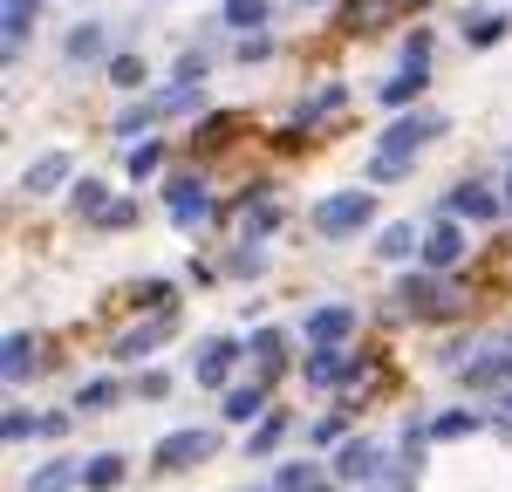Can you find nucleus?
I'll list each match as a JSON object with an SVG mask.
<instances>
[{"label": "nucleus", "instance_id": "obj_25", "mask_svg": "<svg viewBox=\"0 0 512 492\" xmlns=\"http://www.w3.org/2000/svg\"><path fill=\"white\" fill-rule=\"evenodd\" d=\"M321 486H328V472H321V465H287V472L274 479V492H321Z\"/></svg>", "mask_w": 512, "mask_h": 492}, {"label": "nucleus", "instance_id": "obj_29", "mask_svg": "<svg viewBox=\"0 0 512 492\" xmlns=\"http://www.w3.org/2000/svg\"><path fill=\"white\" fill-rule=\"evenodd\" d=\"M342 103H349V89H342V82H328V89H315V96L301 103V123L321 117V110H342Z\"/></svg>", "mask_w": 512, "mask_h": 492}, {"label": "nucleus", "instance_id": "obj_19", "mask_svg": "<svg viewBox=\"0 0 512 492\" xmlns=\"http://www.w3.org/2000/svg\"><path fill=\"white\" fill-rule=\"evenodd\" d=\"M246 356L260 369H280L287 363V335H280V328H253V335H246Z\"/></svg>", "mask_w": 512, "mask_h": 492}, {"label": "nucleus", "instance_id": "obj_31", "mask_svg": "<svg viewBox=\"0 0 512 492\" xmlns=\"http://www.w3.org/2000/svg\"><path fill=\"white\" fill-rule=\"evenodd\" d=\"M472 424H478L472 410H444V417H431V438H465Z\"/></svg>", "mask_w": 512, "mask_h": 492}, {"label": "nucleus", "instance_id": "obj_12", "mask_svg": "<svg viewBox=\"0 0 512 492\" xmlns=\"http://www.w3.org/2000/svg\"><path fill=\"white\" fill-rule=\"evenodd\" d=\"M403 301H410V308H424V315H451V308H458V294H451V287H437L431 274H410V281H403Z\"/></svg>", "mask_w": 512, "mask_h": 492}, {"label": "nucleus", "instance_id": "obj_40", "mask_svg": "<svg viewBox=\"0 0 512 492\" xmlns=\"http://www.w3.org/2000/svg\"><path fill=\"white\" fill-rule=\"evenodd\" d=\"M506 199H512V178H506Z\"/></svg>", "mask_w": 512, "mask_h": 492}, {"label": "nucleus", "instance_id": "obj_14", "mask_svg": "<svg viewBox=\"0 0 512 492\" xmlns=\"http://www.w3.org/2000/svg\"><path fill=\"white\" fill-rule=\"evenodd\" d=\"M28 369H35V335H28V328H14V335L0 342V376H7V383H21Z\"/></svg>", "mask_w": 512, "mask_h": 492}, {"label": "nucleus", "instance_id": "obj_32", "mask_svg": "<svg viewBox=\"0 0 512 492\" xmlns=\"http://www.w3.org/2000/svg\"><path fill=\"white\" fill-rule=\"evenodd\" d=\"M0 431H7V445H21V438H35V431H41V417H28V410H7V417H0Z\"/></svg>", "mask_w": 512, "mask_h": 492}, {"label": "nucleus", "instance_id": "obj_18", "mask_svg": "<svg viewBox=\"0 0 512 492\" xmlns=\"http://www.w3.org/2000/svg\"><path fill=\"white\" fill-rule=\"evenodd\" d=\"M82 486H89V492L123 486V458H117V451H96V458H82Z\"/></svg>", "mask_w": 512, "mask_h": 492}, {"label": "nucleus", "instance_id": "obj_4", "mask_svg": "<svg viewBox=\"0 0 512 492\" xmlns=\"http://www.w3.org/2000/svg\"><path fill=\"white\" fill-rule=\"evenodd\" d=\"M355 376H362V356H349L342 342H321L315 356H308V383H315V390H342Z\"/></svg>", "mask_w": 512, "mask_h": 492}, {"label": "nucleus", "instance_id": "obj_7", "mask_svg": "<svg viewBox=\"0 0 512 492\" xmlns=\"http://www.w3.org/2000/svg\"><path fill=\"white\" fill-rule=\"evenodd\" d=\"M437 130H444L437 110H424V117H396L390 137H383V158H417V144H431Z\"/></svg>", "mask_w": 512, "mask_h": 492}, {"label": "nucleus", "instance_id": "obj_20", "mask_svg": "<svg viewBox=\"0 0 512 492\" xmlns=\"http://www.w3.org/2000/svg\"><path fill=\"white\" fill-rule=\"evenodd\" d=\"M280 438H287V410H267V417L253 424V438H246V451H253V458H267V451H280Z\"/></svg>", "mask_w": 512, "mask_h": 492}, {"label": "nucleus", "instance_id": "obj_34", "mask_svg": "<svg viewBox=\"0 0 512 492\" xmlns=\"http://www.w3.org/2000/svg\"><path fill=\"white\" fill-rule=\"evenodd\" d=\"M260 267H267V253H260V246H246V253H233V260H226V274H239V281H253Z\"/></svg>", "mask_w": 512, "mask_h": 492}, {"label": "nucleus", "instance_id": "obj_16", "mask_svg": "<svg viewBox=\"0 0 512 492\" xmlns=\"http://www.w3.org/2000/svg\"><path fill=\"white\" fill-rule=\"evenodd\" d=\"M376 465H383V451L369 445V438H355V445H342V458H335V479H376Z\"/></svg>", "mask_w": 512, "mask_h": 492}, {"label": "nucleus", "instance_id": "obj_38", "mask_svg": "<svg viewBox=\"0 0 512 492\" xmlns=\"http://www.w3.org/2000/svg\"><path fill=\"white\" fill-rule=\"evenodd\" d=\"M233 137V117H205L198 123V144H226Z\"/></svg>", "mask_w": 512, "mask_h": 492}, {"label": "nucleus", "instance_id": "obj_21", "mask_svg": "<svg viewBox=\"0 0 512 492\" xmlns=\"http://www.w3.org/2000/svg\"><path fill=\"white\" fill-rule=\"evenodd\" d=\"M506 28H512V14H472L465 21V41L472 48H492V41H506Z\"/></svg>", "mask_w": 512, "mask_h": 492}, {"label": "nucleus", "instance_id": "obj_39", "mask_svg": "<svg viewBox=\"0 0 512 492\" xmlns=\"http://www.w3.org/2000/svg\"><path fill=\"white\" fill-rule=\"evenodd\" d=\"M267 55H274V41H267V35H246V41H239V62H267Z\"/></svg>", "mask_w": 512, "mask_h": 492}, {"label": "nucleus", "instance_id": "obj_37", "mask_svg": "<svg viewBox=\"0 0 512 492\" xmlns=\"http://www.w3.org/2000/svg\"><path fill=\"white\" fill-rule=\"evenodd\" d=\"M403 62H431V28H410V41H403Z\"/></svg>", "mask_w": 512, "mask_h": 492}, {"label": "nucleus", "instance_id": "obj_36", "mask_svg": "<svg viewBox=\"0 0 512 492\" xmlns=\"http://www.w3.org/2000/svg\"><path fill=\"white\" fill-rule=\"evenodd\" d=\"M403 171H410V158H383V151H376V164H369L376 185H390V178H403Z\"/></svg>", "mask_w": 512, "mask_h": 492}, {"label": "nucleus", "instance_id": "obj_8", "mask_svg": "<svg viewBox=\"0 0 512 492\" xmlns=\"http://www.w3.org/2000/svg\"><path fill=\"white\" fill-rule=\"evenodd\" d=\"M69 178H76V158H69V151H48V158H35L21 171V192H28V199H48V192L69 185Z\"/></svg>", "mask_w": 512, "mask_h": 492}, {"label": "nucleus", "instance_id": "obj_3", "mask_svg": "<svg viewBox=\"0 0 512 492\" xmlns=\"http://www.w3.org/2000/svg\"><path fill=\"white\" fill-rule=\"evenodd\" d=\"M164 212H171L178 226H205V219L219 212V199L205 192V178H164Z\"/></svg>", "mask_w": 512, "mask_h": 492}, {"label": "nucleus", "instance_id": "obj_22", "mask_svg": "<svg viewBox=\"0 0 512 492\" xmlns=\"http://www.w3.org/2000/svg\"><path fill=\"white\" fill-rule=\"evenodd\" d=\"M82 219H103L110 212V185H96V178H76V199H69Z\"/></svg>", "mask_w": 512, "mask_h": 492}, {"label": "nucleus", "instance_id": "obj_35", "mask_svg": "<svg viewBox=\"0 0 512 492\" xmlns=\"http://www.w3.org/2000/svg\"><path fill=\"white\" fill-rule=\"evenodd\" d=\"M137 397H151V404L171 397V376H164V369H144V376H137Z\"/></svg>", "mask_w": 512, "mask_h": 492}, {"label": "nucleus", "instance_id": "obj_6", "mask_svg": "<svg viewBox=\"0 0 512 492\" xmlns=\"http://www.w3.org/2000/svg\"><path fill=\"white\" fill-rule=\"evenodd\" d=\"M417 253H424V267H431V274L458 267V260H465V233H458V219H451V212H437V226L424 233V246H417Z\"/></svg>", "mask_w": 512, "mask_h": 492}, {"label": "nucleus", "instance_id": "obj_24", "mask_svg": "<svg viewBox=\"0 0 512 492\" xmlns=\"http://www.w3.org/2000/svg\"><path fill=\"white\" fill-rule=\"evenodd\" d=\"M417 233H410V226H383V233H376V253H383V260H410V253H417Z\"/></svg>", "mask_w": 512, "mask_h": 492}, {"label": "nucleus", "instance_id": "obj_17", "mask_svg": "<svg viewBox=\"0 0 512 492\" xmlns=\"http://www.w3.org/2000/svg\"><path fill=\"white\" fill-rule=\"evenodd\" d=\"M82 486V465H69V458H48L41 472H28V492H76Z\"/></svg>", "mask_w": 512, "mask_h": 492}, {"label": "nucleus", "instance_id": "obj_2", "mask_svg": "<svg viewBox=\"0 0 512 492\" xmlns=\"http://www.w3.org/2000/svg\"><path fill=\"white\" fill-rule=\"evenodd\" d=\"M212 451H219L212 431H164L158 451H151V465H158V472H185V465H205Z\"/></svg>", "mask_w": 512, "mask_h": 492}, {"label": "nucleus", "instance_id": "obj_26", "mask_svg": "<svg viewBox=\"0 0 512 492\" xmlns=\"http://www.w3.org/2000/svg\"><path fill=\"white\" fill-rule=\"evenodd\" d=\"M117 397H123L117 376H96V383H82V390H76V410H103V404H117Z\"/></svg>", "mask_w": 512, "mask_h": 492}, {"label": "nucleus", "instance_id": "obj_9", "mask_svg": "<svg viewBox=\"0 0 512 492\" xmlns=\"http://www.w3.org/2000/svg\"><path fill=\"white\" fill-rule=\"evenodd\" d=\"M171 328H178V308H164V315H151V322H137L130 335H117V363H130V356H151L158 342H171Z\"/></svg>", "mask_w": 512, "mask_h": 492}, {"label": "nucleus", "instance_id": "obj_30", "mask_svg": "<svg viewBox=\"0 0 512 492\" xmlns=\"http://www.w3.org/2000/svg\"><path fill=\"white\" fill-rule=\"evenodd\" d=\"M110 82L117 89H144V62L137 55H110Z\"/></svg>", "mask_w": 512, "mask_h": 492}, {"label": "nucleus", "instance_id": "obj_27", "mask_svg": "<svg viewBox=\"0 0 512 492\" xmlns=\"http://www.w3.org/2000/svg\"><path fill=\"white\" fill-rule=\"evenodd\" d=\"M96 55H103V28H96V21H82L76 35H69V62H96Z\"/></svg>", "mask_w": 512, "mask_h": 492}, {"label": "nucleus", "instance_id": "obj_33", "mask_svg": "<svg viewBox=\"0 0 512 492\" xmlns=\"http://www.w3.org/2000/svg\"><path fill=\"white\" fill-rule=\"evenodd\" d=\"M308 438H315L321 451H328V445H342V438H349V417H342V410H335V417H321V424L308 431Z\"/></svg>", "mask_w": 512, "mask_h": 492}, {"label": "nucleus", "instance_id": "obj_11", "mask_svg": "<svg viewBox=\"0 0 512 492\" xmlns=\"http://www.w3.org/2000/svg\"><path fill=\"white\" fill-rule=\"evenodd\" d=\"M444 212H451V219H499V192H492V185H458V192H444Z\"/></svg>", "mask_w": 512, "mask_h": 492}, {"label": "nucleus", "instance_id": "obj_41", "mask_svg": "<svg viewBox=\"0 0 512 492\" xmlns=\"http://www.w3.org/2000/svg\"><path fill=\"white\" fill-rule=\"evenodd\" d=\"M267 492H274V486H267Z\"/></svg>", "mask_w": 512, "mask_h": 492}, {"label": "nucleus", "instance_id": "obj_13", "mask_svg": "<svg viewBox=\"0 0 512 492\" xmlns=\"http://www.w3.org/2000/svg\"><path fill=\"white\" fill-rule=\"evenodd\" d=\"M267 417V390L260 383H233L226 390V424H260Z\"/></svg>", "mask_w": 512, "mask_h": 492}, {"label": "nucleus", "instance_id": "obj_28", "mask_svg": "<svg viewBox=\"0 0 512 492\" xmlns=\"http://www.w3.org/2000/svg\"><path fill=\"white\" fill-rule=\"evenodd\" d=\"M158 164H164V144H158V137H144V144H130V178H151Z\"/></svg>", "mask_w": 512, "mask_h": 492}, {"label": "nucleus", "instance_id": "obj_15", "mask_svg": "<svg viewBox=\"0 0 512 492\" xmlns=\"http://www.w3.org/2000/svg\"><path fill=\"white\" fill-rule=\"evenodd\" d=\"M308 335H315V342H349L355 308H342V301H335V308H315V315H308Z\"/></svg>", "mask_w": 512, "mask_h": 492}, {"label": "nucleus", "instance_id": "obj_10", "mask_svg": "<svg viewBox=\"0 0 512 492\" xmlns=\"http://www.w3.org/2000/svg\"><path fill=\"white\" fill-rule=\"evenodd\" d=\"M424 89H431V69H424V62H403V69L376 89V103H383V110H403V103H417Z\"/></svg>", "mask_w": 512, "mask_h": 492}, {"label": "nucleus", "instance_id": "obj_5", "mask_svg": "<svg viewBox=\"0 0 512 492\" xmlns=\"http://www.w3.org/2000/svg\"><path fill=\"white\" fill-rule=\"evenodd\" d=\"M239 356H246V342H239V335H205V342H198V363H192V376L219 390V383L233 376V363H239Z\"/></svg>", "mask_w": 512, "mask_h": 492}, {"label": "nucleus", "instance_id": "obj_23", "mask_svg": "<svg viewBox=\"0 0 512 492\" xmlns=\"http://www.w3.org/2000/svg\"><path fill=\"white\" fill-rule=\"evenodd\" d=\"M267 21V0H226L219 7V28H260Z\"/></svg>", "mask_w": 512, "mask_h": 492}, {"label": "nucleus", "instance_id": "obj_1", "mask_svg": "<svg viewBox=\"0 0 512 492\" xmlns=\"http://www.w3.org/2000/svg\"><path fill=\"white\" fill-rule=\"evenodd\" d=\"M369 219H376V192H328V199L315 205L321 240H349V233H362Z\"/></svg>", "mask_w": 512, "mask_h": 492}]
</instances>
